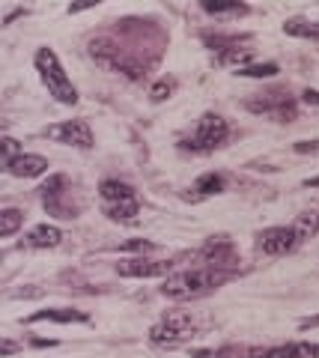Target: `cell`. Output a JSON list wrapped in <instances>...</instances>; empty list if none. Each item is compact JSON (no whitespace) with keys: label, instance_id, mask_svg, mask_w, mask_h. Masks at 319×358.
Listing matches in <instances>:
<instances>
[{"label":"cell","instance_id":"obj_1","mask_svg":"<svg viewBox=\"0 0 319 358\" xmlns=\"http://www.w3.org/2000/svg\"><path fill=\"white\" fill-rule=\"evenodd\" d=\"M230 281V272L218 269V266H200V269H188V272H173L167 275L162 283V293L170 299H194L203 293L221 287Z\"/></svg>","mask_w":319,"mask_h":358},{"label":"cell","instance_id":"obj_2","mask_svg":"<svg viewBox=\"0 0 319 358\" xmlns=\"http://www.w3.org/2000/svg\"><path fill=\"white\" fill-rule=\"evenodd\" d=\"M33 63H36V72H39L42 84H45L48 93H51V96H54L60 104H75V102H78L75 84H72L69 75L63 72V66H60V60H57L54 51H51V48H39L36 57H33Z\"/></svg>","mask_w":319,"mask_h":358},{"label":"cell","instance_id":"obj_3","mask_svg":"<svg viewBox=\"0 0 319 358\" xmlns=\"http://www.w3.org/2000/svg\"><path fill=\"white\" fill-rule=\"evenodd\" d=\"M230 134V125L224 117H218V114H203V117L197 120L194 132L188 134V138L179 141V150L185 153H212L218 150L221 143L227 141Z\"/></svg>","mask_w":319,"mask_h":358},{"label":"cell","instance_id":"obj_4","mask_svg":"<svg viewBox=\"0 0 319 358\" xmlns=\"http://www.w3.org/2000/svg\"><path fill=\"white\" fill-rule=\"evenodd\" d=\"M69 192H72L69 179L63 176V173L48 176L45 182L39 185V200H42V206H45V212L54 215V218H75L81 206L72 203V194Z\"/></svg>","mask_w":319,"mask_h":358},{"label":"cell","instance_id":"obj_5","mask_svg":"<svg viewBox=\"0 0 319 358\" xmlns=\"http://www.w3.org/2000/svg\"><path fill=\"white\" fill-rule=\"evenodd\" d=\"M244 104H248V111L265 114V117H274L278 123H293L295 117H299V108H295V102L290 99V93H286V90L257 93V96L248 99Z\"/></svg>","mask_w":319,"mask_h":358},{"label":"cell","instance_id":"obj_6","mask_svg":"<svg viewBox=\"0 0 319 358\" xmlns=\"http://www.w3.org/2000/svg\"><path fill=\"white\" fill-rule=\"evenodd\" d=\"M191 332H194V320H191L188 313H182V311H173V313H167L158 325H153L150 341L176 346V343H182L185 338H191Z\"/></svg>","mask_w":319,"mask_h":358},{"label":"cell","instance_id":"obj_7","mask_svg":"<svg viewBox=\"0 0 319 358\" xmlns=\"http://www.w3.org/2000/svg\"><path fill=\"white\" fill-rule=\"evenodd\" d=\"M45 138L57 141V143H66V146H78V150H90L93 146V129L84 120H66V123L48 125Z\"/></svg>","mask_w":319,"mask_h":358},{"label":"cell","instance_id":"obj_8","mask_svg":"<svg viewBox=\"0 0 319 358\" xmlns=\"http://www.w3.org/2000/svg\"><path fill=\"white\" fill-rule=\"evenodd\" d=\"M116 275H123V278H164V275H173V263L129 257V260L116 263Z\"/></svg>","mask_w":319,"mask_h":358},{"label":"cell","instance_id":"obj_9","mask_svg":"<svg viewBox=\"0 0 319 358\" xmlns=\"http://www.w3.org/2000/svg\"><path fill=\"white\" fill-rule=\"evenodd\" d=\"M295 245H299V236H295L293 224H286V227H269V230H263V233L257 236V248L263 251V254H269V257L290 254Z\"/></svg>","mask_w":319,"mask_h":358},{"label":"cell","instance_id":"obj_10","mask_svg":"<svg viewBox=\"0 0 319 358\" xmlns=\"http://www.w3.org/2000/svg\"><path fill=\"white\" fill-rule=\"evenodd\" d=\"M251 358H319V343H286L272 350H248Z\"/></svg>","mask_w":319,"mask_h":358},{"label":"cell","instance_id":"obj_11","mask_svg":"<svg viewBox=\"0 0 319 358\" xmlns=\"http://www.w3.org/2000/svg\"><path fill=\"white\" fill-rule=\"evenodd\" d=\"M6 167V173L9 176H18V179H33V176H42L48 171V159H42V155H30V153H24V155H18L15 162H9V164H3Z\"/></svg>","mask_w":319,"mask_h":358},{"label":"cell","instance_id":"obj_12","mask_svg":"<svg viewBox=\"0 0 319 358\" xmlns=\"http://www.w3.org/2000/svg\"><path fill=\"white\" fill-rule=\"evenodd\" d=\"M60 242H63V233H60L54 224H39V227H33L24 236L21 245H24V248H36V251H45V248H57Z\"/></svg>","mask_w":319,"mask_h":358},{"label":"cell","instance_id":"obj_13","mask_svg":"<svg viewBox=\"0 0 319 358\" xmlns=\"http://www.w3.org/2000/svg\"><path fill=\"white\" fill-rule=\"evenodd\" d=\"M87 322L90 317L84 311H69V308H48V311H36V313H30L27 322Z\"/></svg>","mask_w":319,"mask_h":358},{"label":"cell","instance_id":"obj_14","mask_svg":"<svg viewBox=\"0 0 319 358\" xmlns=\"http://www.w3.org/2000/svg\"><path fill=\"white\" fill-rule=\"evenodd\" d=\"M203 257L212 260V266H233L236 263V254H233V245L227 239H209L206 248H203Z\"/></svg>","mask_w":319,"mask_h":358},{"label":"cell","instance_id":"obj_15","mask_svg":"<svg viewBox=\"0 0 319 358\" xmlns=\"http://www.w3.org/2000/svg\"><path fill=\"white\" fill-rule=\"evenodd\" d=\"M137 212H141V200H137V194L116 200V203H104V215L111 221H134Z\"/></svg>","mask_w":319,"mask_h":358},{"label":"cell","instance_id":"obj_16","mask_svg":"<svg viewBox=\"0 0 319 358\" xmlns=\"http://www.w3.org/2000/svg\"><path fill=\"white\" fill-rule=\"evenodd\" d=\"M200 9H203L206 15H212V18H242V15L251 13L244 3H218V0L215 3H212V0H203Z\"/></svg>","mask_w":319,"mask_h":358},{"label":"cell","instance_id":"obj_17","mask_svg":"<svg viewBox=\"0 0 319 358\" xmlns=\"http://www.w3.org/2000/svg\"><path fill=\"white\" fill-rule=\"evenodd\" d=\"M99 194L104 203H116V200H125V197H134V188L129 182H120V179H104L99 185Z\"/></svg>","mask_w":319,"mask_h":358},{"label":"cell","instance_id":"obj_18","mask_svg":"<svg viewBox=\"0 0 319 358\" xmlns=\"http://www.w3.org/2000/svg\"><path fill=\"white\" fill-rule=\"evenodd\" d=\"M191 192H194L197 200H200V197L221 194V192H224V176L215 173V171H212V173H203V176H200L197 182H194V188H191Z\"/></svg>","mask_w":319,"mask_h":358},{"label":"cell","instance_id":"obj_19","mask_svg":"<svg viewBox=\"0 0 319 358\" xmlns=\"http://www.w3.org/2000/svg\"><path fill=\"white\" fill-rule=\"evenodd\" d=\"M283 30L290 36H302V39H319V21H304V18H290L283 24Z\"/></svg>","mask_w":319,"mask_h":358},{"label":"cell","instance_id":"obj_20","mask_svg":"<svg viewBox=\"0 0 319 358\" xmlns=\"http://www.w3.org/2000/svg\"><path fill=\"white\" fill-rule=\"evenodd\" d=\"M293 230H295V236H299V242L304 239H311L319 233V212H304L293 221Z\"/></svg>","mask_w":319,"mask_h":358},{"label":"cell","instance_id":"obj_21","mask_svg":"<svg viewBox=\"0 0 319 358\" xmlns=\"http://www.w3.org/2000/svg\"><path fill=\"white\" fill-rule=\"evenodd\" d=\"M21 224H24V215L18 209H3L0 212V236H13Z\"/></svg>","mask_w":319,"mask_h":358},{"label":"cell","instance_id":"obj_22","mask_svg":"<svg viewBox=\"0 0 319 358\" xmlns=\"http://www.w3.org/2000/svg\"><path fill=\"white\" fill-rule=\"evenodd\" d=\"M176 90V81L173 78H158L155 84H153V90H150V102H164V99H170V93Z\"/></svg>","mask_w":319,"mask_h":358},{"label":"cell","instance_id":"obj_23","mask_svg":"<svg viewBox=\"0 0 319 358\" xmlns=\"http://www.w3.org/2000/svg\"><path fill=\"white\" fill-rule=\"evenodd\" d=\"M242 78H274L278 75V66L274 63H260V66H242L239 69Z\"/></svg>","mask_w":319,"mask_h":358},{"label":"cell","instance_id":"obj_24","mask_svg":"<svg viewBox=\"0 0 319 358\" xmlns=\"http://www.w3.org/2000/svg\"><path fill=\"white\" fill-rule=\"evenodd\" d=\"M18 155H24L21 153V146H18V141H13V138H6L3 141V164H9V162H15Z\"/></svg>","mask_w":319,"mask_h":358},{"label":"cell","instance_id":"obj_25","mask_svg":"<svg viewBox=\"0 0 319 358\" xmlns=\"http://www.w3.org/2000/svg\"><path fill=\"white\" fill-rule=\"evenodd\" d=\"M293 150L302 153V155H316L319 153V141H299V143H293Z\"/></svg>","mask_w":319,"mask_h":358},{"label":"cell","instance_id":"obj_26","mask_svg":"<svg viewBox=\"0 0 319 358\" xmlns=\"http://www.w3.org/2000/svg\"><path fill=\"white\" fill-rule=\"evenodd\" d=\"M302 99H304V104H316V108H319V90H311V87H307V90L302 93Z\"/></svg>","mask_w":319,"mask_h":358},{"label":"cell","instance_id":"obj_27","mask_svg":"<svg viewBox=\"0 0 319 358\" xmlns=\"http://www.w3.org/2000/svg\"><path fill=\"white\" fill-rule=\"evenodd\" d=\"M125 251H153V242H129V245H123Z\"/></svg>","mask_w":319,"mask_h":358},{"label":"cell","instance_id":"obj_28","mask_svg":"<svg viewBox=\"0 0 319 358\" xmlns=\"http://www.w3.org/2000/svg\"><path fill=\"white\" fill-rule=\"evenodd\" d=\"M316 325H319V317H311V320H302L299 329H316Z\"/></svg>","mask_w":319,"mask_h":358},{"label":"cell","instance_id":"obj_29","mask_svg":"<svg viewBox=\"0 0 319 358\" xmlns=\"http://www.w3.org/2000/svg\"><path fill=\"white\" fill-rule=\"evenodd\" d=\"M15 352V343L13 341H3V355H13Z\"/></svg>","mask_w":319,"mask_h":358},{"label":"cell","instance_id":"obj_30","mask_svg":"<svg viewBox=\"0 0 319 358\" xmlns=\"http://www.w3.org/2000/svg\"><path fill=\"white\" fill-rule=\"evenodd\" d=\"M307 188H319V176H313V179H307V182H304Z\"/></svg>","mask_w":319,"mask_h":358}]
</instances>
